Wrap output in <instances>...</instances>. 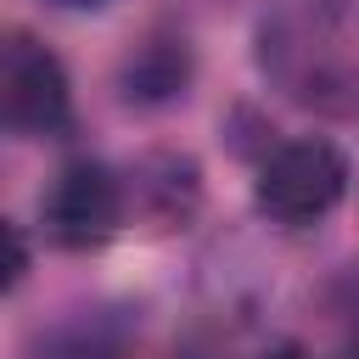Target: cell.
Here are the masks:
<instances>
[{
  "label": "cell",
  "instance_id": "obj_8",
  "mask_svg": "<svg viewBox=\"0 0 359 359\" xmlns=\"http://www.w3.org/2000/svg\"><path fill=\"white\" fill-rule=\"evenodd\" d=\"M6 247H11V258H6V292L28 275V241H22V224H11L6 219Z\"/></svg>",
  "mask_w": 359,
  "mask_h": 359
},
{
  "label": "cell",
  "instance_id": "obj_4",
  "mask_svg": "<svg viewBox=\"0 0 359 359\" xmlns=\"http://www.w3.org/2000/svg\"><path fill=\"white\" fill-rule=\"evenodd\" d=\"M0 118L22 140L62 135L73 118V90H67L56 50H45L22 28L6 34V45H0Z\"/></svg>",
  "mask_w": 359,
  "mask_h": 359
},
{
  "label": "cell",
  "instance_id": "obj_2",
  "mask_svg": "<svg viewBox=\"0 0 359 359\" xmlns=\"http://www.w3.org/2000/svg\"><path fill=\"white\" fill-rule=\"evenodd\" d=\"M342 191H348V157L331 140L303 135V140H280L258 163L252 208L280 230H309L342 202Z\"/></svg>",
  "mask_w": 359,
  "mask_h": 359
},
{
  "label": "cell",
  "instance_id": "obj_9",
  "mask_svg": "<svg viewBox=\"0 0 359 359\" xmlns=\"http://www.w3.org/2000/svg\"><path fill=\"white\" fill-rule=\"evenodd\" d=\"M258 359H309V353H303V348H297V342H280V348H264V353H258Z\"/></svg>",
  "mask_w": 359,
  "mask_h": 359
},
{
  "label": "cell",
  "instance_id": "obj_5",
  "mask_svg": "<svg viewBox=\"0 0 359 359\" xmlns=\"http://www.w3.org/2000/svg\"><path fill=\"white\" fill-rule=\"evenodd\" d=\"M191 73H196V62H191L185 34H151V39H140V45L123 56L118 90H123V101H135V107H163V101H180V95H185Z\"/></svg>",
  "mask_w": 359,
  "mask_h": 359
},
{
  "label": "cell",
  "instance_id": "obj_6",
  "mask_svg": "<svg viewBox=\"0 0 359 359\" xmlns=\"http://www.w3.org/2000/svg\"><path fill=\"white\" fill-rule=\"evenodd\" d=\"M135 196L151 208L157 224H185L196 213V163L191 157H146L140 163V180H135Z\"/></svg>",
  "mask_w": 359,
  "mask_h": 359
},
{
  "label": "cell",
  "instance_id": "obj_7",
  "mask_svg": "<svg viewBox=\"0 0 359 359\" xmlns=\"http://www.w3.org/2000/svg\"><path fill=\"white\" fill-rule=\"evenodd\" d=\"M50 353L56 359H118V337H107L101 314H79L50 337Z\"/></svg>",
  "mask_w": 359,
  "mask_h": 359
},
{
  "label": "cell",
  "instance_id": "obj_3",
  "mask_svg": "<svg viewBox=\"0 0 359 359\" xmlns=\"http://www.w3.org/2000/svg\"><path fill=\"white\" fill-rule=\"evenodd\" d=\"M123 202H129L123 180H118L107 163L79 157V163H67V168L50 180V191L39 196V224H45V236H50L62 252H95V247H107V241L118 236Z\"/></svg>",
  "mask_w": 359,
  "mask_h": 359
},
{
  "label": "cell",
  "instance_id": "obj_1",
  "mask_svg": "<svg viewBox=\"0 0 359 359\" xmlns=\"http://www.w3.org/2000/svg\"><path fill=\"white\" fill-rule=\"evenodd\" d=\"M264 79L314 112H359V0H280L258 22Z\"/></svg>",
  "mask_w": 359,
  "mask_h": 359
},
{
  "label": "cell",
  "instance_id": "obj_10",
  "mask_svg": "<svg viewBox=\"0 0 359 359\" xmlns=\"http://www.w3.org/2000/svg\"><path fill=\"white\" fill-rule=\"evenodd\" d=\"M50 6H62V11H101L107 0H50Z\"/></svg>",
  "mask_w": 359,
  "mask_h": 359
}]
</instances>
